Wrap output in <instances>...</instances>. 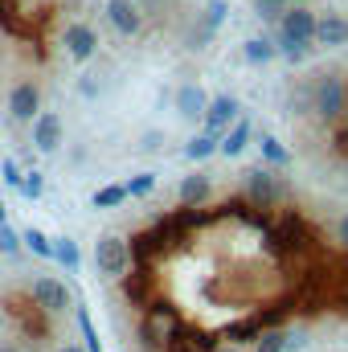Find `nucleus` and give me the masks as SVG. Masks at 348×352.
I'll use <instances>...</instances> for the list:
<instances>
[{"instance_id": "obj_10", "label": "nucleus", "mask_w": 348, "mask_h": 352, "mask_svg": "<svg viewBox=\"0 0 348 352\" xmlns=\"http://www.w3.org/2000/svg\"><path fill=\"white\" fill-rule=\"evenodd\" d=\"M62 135H66V123L58 111H41L33 119V148L37 152H58L62 148Z\"/></svg>"}, {"instance_id": "obj_22", "label": "nucleus", "mask_w": 348, "mask_h": 352, "mask_svg": "<svg viewBox=\"0 0 348 352\" xmlns=\"http://www.w3.org/2000/svg\"><path fill=\"white\" fill-rule=\"evenodd\" d=\"M254 352H287V332H283V324H279V328H266L259 340H254Z\"/></svg>"}, {"instance_id": "obj_11", "label": "nucleus", "mask_w": 348, "mask_h": 352, "mask_svg": "<svg viewBox=\"0 0 348 352\" xmlns=\"http://www.w3.org/2000/svg\"><path fill=\"white\" fill-rule=\"evenodd\" d=\"M213 197V180L205 173H188L180 176V184H176V201H180V209H197V205H205Z\"/></svg>"}, {"instance_id": "obj_34", "label": "nucleus", "mask_w": 348, "mask_h": 352, "mask_svg": "<svg viewBox=\"0 0 348 352\" xmlns=\"http://www.w3.org/2000/svg\"><path fill=\"white\" fill-rule=\"evenodd\" d=\"M4 213H8V209H4V201H0V221H4Z\"/></svg>"}, {"instance_id": "obj_24", "label": "nucleus", "mask_w": 348, "mask_h": 352, "mask_svg": "<svg viewBox=\"0 0 348 352\" xmlns=\"http://www.w3.org/2000/svg\"><path fill=\"white\" fill-rule=\"evenodd\" d=\"M21 246H25L21 230H12L8 221H0V254H21Z\"/></svg>"}, {"instance_id": "obj_5", "label": "nucleus", "mask_w": 348, "mask_h": 352, "mask_svg": "<svg viewBox=\"0 0 348 352\" xmlns=\"http://www.w3.org/2000/svg\"><path fill=\"white\" fill-rule=\"evenodd\" d=\"M29 295H33V303H37L45 316H62V311L74 307V291H70L58 274H37V278L29 283Z\"/></svg>"}, {"instance_id": "obj_32", "label": "nucleus", "mask_w": 348, "mask_h": 352, "mask_svg": "<svg viewBox=\"0 0 348 352\" xmlns=\"http://www.w3.org/2000/svg\"><path fill=\"white\" fill-rule=\"evenodd\" d=\"M209 352H238V349H230V344H213Z\"/></svg>"}, {"instance_id": "obj_14", "label": "nucleus", "mask_w": 348, "mask_h": 352, "mask_svg": "<svg viewBox=\"0 0 348 352\" xmlns=\"http://www.w3.org/2000/svg\"><path fill=\"white\" fill-rule=\"evenodd\" d=\"M250 144H254V123H250V115H246V119H238V123L221 135V156H226V160H238Z\"/></svg>"}, {"instance_id": "obj_27", "label": "nucleus", "mask_w": 348, "mask_h": 352, "mask_svg": "<svg viewBox=\"0 0 348 352\" xmlns=\"http://www.w3.org/2000/svg\"><path fill=\"white\" fill-rule=\"evenodd\" d=\"M41 192H45V176H41V173H25V188H21V197L41 201Z\"/></svg>"}, {"instance_id": "obj_23", "label": "nucleus", "mask_w": 348, "mask_h": 352, "mask_svg": "<svg viewBox=\"0 0 348 352\" xmlns=\"http://www.w3.org/2000/svg\"><path fill=\"white\" fill-rule=\"evenodd\" d=\"M226 16H230V0H209V4H205V16H201V25L217 33V29L226 25Z\"/></svg>"}, {"instance_id": "obj_2", "label": "nucleus", "mask_w": 348, "mask_h": 352, "mask_svg": "<svg viewBox=\"0 0 348 352\" xmlns=\"http://www.w3.org/2000/svg\"><path fill=\"white\" fill-rule=\"evenodd\" d=\"M345 102H348V82L340 74H320V78L312 82V111H316L324 123L345 119Z\"/></svg>"}, {"instance_id": "obj_4", "label": "nucleus", "mask_w": 348, "mask_h": 352, "mask_svg": "<svg viewBox=\"0 0 348 352\" xmlns=\"http://www.w3.org/2000/svg\"><path fill=\"white\" fill-rule=\"evenodd\" d=\"M94 266L102 278H123L127 266H131V242L119 238V234H102L94 242Z\"/></svg>"}, {"instance_id": "obj_26", "label": "nucleus", "mask_w": 348, "mask_h": 352, "mask_svg": "<svg viewBox=\"0 0 348 352\" xmlns=\"http://www.w3.org/2000/svg\"><path fill=\"white\" fill-rule=\"evenodd\" d=\"M0 180H4L8 188H17V192L25 188V173H21V164H17V160H0Z\"/></svg>"}, {"instance_id": "obj_13", "label": "nucleus", "mask_w": 348, "mask_h": 352, "mask_svg": "<svg viewBox=\"0 0 348 352\" xmlns=\"http://www.w3.org/2000/svg\"><path fill=\"white\" fill-rule=\"evenodd\" d=\"M348 41V21L340 12H324L320 16V25H316V45H324V50H340Z\"/></svg>"}, {"instance_id": "obj_20", "label": "nucleus", "mask_w": 348, "mask_h": 352, "mask_svg": "<svg viewBox=\"0 0 348 352\" xmlns=\"http://www.w3.org/2000/svg\"><path fill=\"white\" fill-rule=\"evenodd\" d=\"M127 197H131V192H127V184H102V188H94L90 205H94V209H119Z\"/></svg>"}, {"instance_id": "obj_18", "label": "nucleus", "mask_w": 348, "mask_h": 352, "mask_svg": "<svg viewBox=\"0 0 348 352\" xmlns=\"http://www.w3.org/2000/svg\"><path fill=\"white\" fill-rule=\"evenodd\" d=\"M259 152L266 164H274V168H291V152H287V144H279V135H259Z\"/></svg>"}, {"instance_id": "obj_16", "label": "nucleus", "mask_w": 348, "mask_h": 352, "mask_svg": "<svg viewBox=\"0 0 348 352\" xmlns=\"http://www.w3.org/2000/svg\"><path fill=\"white\" fill-rule=\"evenodd\" d=\"M242 58H246L250 66H266V62H274V58H279V45H274V41H266V37H246Z\"/></svg>"}, {"instance_id": "obj_25", "label": "nucleus", "mask_w": 348, "mask_h": 352, "mask_svg": "<svg viewBox=\"0 0 348 352\" xmlns=\"http://www.w3.org/2000/svg\"><path fill=\"white\" fill-rule=\"evenodd\" d=\"M127 192L131 197H148V192H156V173H135L127 180Z\"/></svg>"}, {"instance_id": "obj_21", "label": "nucleus", "mask_w": 348, "mask_h": 352, "mask_svg": "<svg viewBox=\"0 0 348 352\" xmlns=\"http://www.w3.org/2000/svg\"><path fill=\"white\" fill-rule=\"evenodd\" d=\"M21 238H25V250L33 254V258H54V242L37 230V226H29V230H21Z\"/></svg>"}, {"instance_id": "obj_33", "label": "nucleus", "mask_w": 348, "mask_h": 352, "mask_svg": "<svg viewBox=\"0 0 348 352\" xmlns=\"http://www.w3.org/2000/svg\"><path fill=\"white\" fill-rule=\"evenodd\" d=\"M0 352H21L17 344H0Z\"/></svg>"}, {"instance_id": "obj_31", "label": "nucleus", "mask_w": 348, "mask_h": 352, "mask_svg": "<svg viewBox=\"0 0 348 352\" xmlns=\"http://www.w3.org/2000/svg\"><path fill=\"white\" fill-rule=\"evenodd\" d=\"M58 352H87V344H62Z\"/></svg>"}, {"instance_id": "obj_19", "label": "nucleus", "mask_w": 348, "mask_h": 352, "mask_svg": "<svg viewBox=\"0 0 348 352\" xmlns=\"http://www.w3.org/2000/svg\"><path fill=\"white\" fill-rule=\"evenodd\" d=\"M54 263H62L66 270H78L83 266V250H78V242L74 238H54Z\"/></svg>"}, {"instance_id": "obj_29", "label": "nucleus", "mask_w": 348, "mask_h": 352, "mask_svg": "<svg viewBox=\"0 0 348 352\" xmlns=\"http://www.w3.org/2000/svg\"><path fill=\"white\" fill-rule=\"evenodd\" d=\"M336 238H340V246L348 250V213L340 217V221H336Z\"/></svg>"}, {"instance_id": "obj_1", "label": "nucleus", "mask_w": 348, "mask_h": 352, "mask_svg": "<svg viewBox=\"0 0 348 352\" xmlns=\"http://www.w3.org/2000/svg\"><path fill=\"white\" fill-rule=\"evenodd\" d=\"M316 25H320V16H316L312 8H303V4L283 8V16L274 21V45H279V54L291 58L295 66L307 62L312 41H316Z\"/></svg>"}, {"instance_id": "obj_3", "label": "nucleus", "mask_w": 348, "mask_h": 352, "mask_svg": "<svg viewBox=\"0 0 348 352\" xmlns=\"http://www.w3.org/2000/svg\"><path fill=\"white\" fill-rule=\"evenodd\" d=\"M242 197L259 209H279L287 201V184L266 168H246L242 173Z\"/></svg>"}, {"instance_id": "obj_30", "label": "nucleus", "mask_w": 348, "mask_h": 352, "mask_svg": "<svg viewBox=\"0 0 348 352\" xmlns=\"http://www.w3.org/2000/svg\"><path fill=\"white\" fill-rule=\"evenodd\" d=\"M160 140H164L160 131H148V135H144V148H160Z\"/></svg>"}, {"instance_id": "obj_28", "label": "nucleus", "mask_w": 348, "mask_h": 352, "mask_svg": "<svg viewBox=\"0 0 348 352\" xmlns=\"http://www.w3.org/2000/svg\"><path fill=\"white\" fill-rule=\"evenodd\" d=\"M254 8H259V16H262V21H270V25H274V21L283 16L287 0H254Z\"/></svg>"}, {"instance_id": "obj_6", "label": "nucleus", "mask_w": 348, "mask_h": 352, "mask_svg": "<svg viewBox=\"0 0 348 352\" xmlns=\"http://www.w3.org/2000/svg\"><path fill=\"white\" fill-rule=\"evenodd\" d=\"M238 119H242V102H238L234 94H217V98H209V111H205V119H201V131H209V135L221 140Z\"/></svg>"}, {"instance_id": "obj_35", "label": "nucleus", "mask_w": 348, "mask_h": 352, "mask_svg": "<svg viewBox=\"0 0 348 352\" xmlns=\"http://www.w3.org/2000/svg\"><path fill=\"white\" fill-rule=\"evenodd\" d=\"M12 4H17V0H12Z\"/></svg>"}, {"instance_id": "obj_17", "label": "nucleus", "mask_w": 348, "mask_h": 352, "mask_svg": "<svg viewBox=\"0 0 348 352\" xmlns=\"http://www.w3.org/2000/svg\"><path fill=\"white\" fill-rule=\"evenodd\" d=\"M74 324H78V332H83L87 352H107V349H102V340H98V328H94V320H90L87 303H74Z\"/></svg>"}, {"instance_id": "obj_7", "label": "nucleus", "mask_w": 348, "mask_h": 352, "mask_svg": "<svg viewBox=\"0 0 348 352\" xmlns=\"http://www.w3.org/2000/svg\"><path fill=\"white\" fill-rule=\"evenodd\" d=\"M41 115V87L37 82H17L8 90V119L12 123H33Z\"/></svg>"}, {"instance_id": "obj_12", "label": "nucleus", "mask_w": 348, "mask_h": 352, "mask_svg": "<svg viewBox=\"0 0 348 352\" xmlns=\"http://www.w3.org/2000/svg\"><path fill=\"white\" fill-rule=\"evenodd\" d=\"M173 102H176V115L180 119H205V111H209V94L197 87V82H180Z\"/></svg>"}, {"instance_id": "obj_15", "label": "nucleus", "mask_w": 348, "mask_h": 352, "mask_svg": "<svg viewBox=\"0 0 348 352\" xmlns=\"http://www.w3.org/2000/svg\"><path fill=\"white\" fill-rule=\"evenodd\" d=\"M213 156H221V140L209 135V131H197V135L184 144V160H193V164H205V160H213Z\"/></svg>"}, {"instance_id": "obj_8", "label": "nucleus", "mask_w": 348, "mask_h": 352, "mask_svg": "<svg viewBox=\"0 0 348 352\" xmlns=\"http://www.w3.org/2000/svg\"><path fill=\"white\" fill-rule=\"evenodd\" d=\"M62 45H66V54H70V62H90L94 54H98V33L90 29L87 21H74V25H66V33H62Z\"/></svg>"}, {"instance_id": "obj_9", "label": "nucleus", "mask_w": 348, "mask_h": 352, "mask_svg": "<svg viewBox=\"0 0 348 352\" xmlns=\"http://www.w3.org/2000/svg\"><path fill=\"white\" fill-rule=\"evenodd\" d=\"M107 25L119 37H135L144 29V12H140L135 0H107Z\"/></svg>"}]
</instances>
